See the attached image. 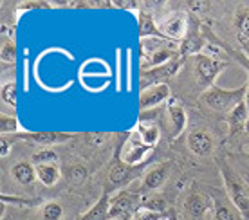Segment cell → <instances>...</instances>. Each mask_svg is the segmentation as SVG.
I'll list each match as a JSON object with an SVG mask.
<instances>
[{"label": "cell", "mask_w": 249, "mask_h": 220, "mask_svg": "<svg viewBox=\"0 0 249 220\" xmlns=\"http://www.w3.org/2000/svg\"><path fill=\"white\" fill-rule=\"evenodd\" d=\"M148 170V161H144L143 164H137V166H130L121 161L119 157V148L116 146L114 152V163L110 164V168L107 171L105 183H103V191L112 197L123 189H128L136 179L143 175V171Z\"/></svg>", "instance_id": "obj_1"}, {"label": "cell", "mask_w": 249, "mask_h": 220, "mask_svg": "<svg viewBox=\"0 0 249 220\" xmlns=\"http://www.w3.org/2000/svg\"><path fill=\"white\" fill-rule=\"evenodd\" d=\"M218 166H220V175H222V181H224L226 191H228V197H230L231 204L240 211L244 220H249V189L246 186L242 179L235 173V170L231 168L228 163H222L218 161Z\"/></svg>", "instance_id": "obj_2"}, {"label": "cell", "mask_w": 249, "mask_h": 220, "mask_svg": "<svg viewBox=\"0 0 249 220\" xmlns=\"http://www.w3.org/2000/svg\"><path fill=\"white\" fill-rule=\"evenodd\" d=\"M244 100H246V85L240 88H231V90H224V88L213 85L212 88H208L206 92L200 94V101L206 107L222 114H230Z\"/></svg>", "instance_id": "obj_3"}, {"label": "cell", "mask_w": 249, "mask_h": 220, "mask_svg": "<svg viewBox=\"0 0 249 220\" xmlns=\"http://www.w3.org/2000/svg\"><path fill=\"white\" fill-rule=\"evenodd\" d=\"M230 65V62H220L206 54L193 56V72H195V83L200 88V94L215 85V80Z\"/></svg>", "instance_id": "obj_4"}, {"label": "cell", "mask_w": 249, "mask_h": 220, "mask_svg": "<svg viewBox=\"0 0 249 220\" xmlns=\"http://www.w3.org/2000/svg\"><path fill=\"white\" fill-rule=\"evenodd\" d=\"M208 45V27H200L199 20L195 18V15L190 13V20H188V31L186 36L179 42V56H197L200 54L204 47Z\"/></svg>", "instance_id": "obj_5"}, {"label": "cell", "mask_w": 249, "mask_h": 220, "mask_svg": "<svg viewBox=\"0 0 249 220\" xmlns=\"http://www.w3.org/2000/svg\"><path fill=\"white\" fill-rule=\"evenodd\" d=\"M9 141H25L29 145H38V146H54V145H63L69 143L76 137H81V134L76 132H60V130H40V132H18L15 135H7Z\"/></svg>", "instance_id": "obj_6"}, {"label": "cell", "mask_w": 249, "mask_h": 220, "mask_svg": "<svg viewBox=\"0 0 249 220\" xmlns=\"http://www.w3.org/2000/svg\"><path fill=\"white\" fill-rule=\"evenodd\" d=\"M143 193L141 191H132L123 189L110 197V215L114 220H128L137 209L141 208Z\"/></svg>", "instance_id": "obj_7"}, {"label": "cell", "mask_w": 249, "mask_h": 220, "mask_svg": "<svg viewBox=\"0 0 249 220\" xmlns=\"http://www.w3.org/2000/svg\"><path fill=\"white\" fill-rule=\"evenodd\" d=\"M184 63V58L177 56L174 58L172 62L164 63L161 67H156V69H146L139 72V85H141V90L148 87H154V85H162V83H168L170 78H174L179 69Z\"/></svg>", "instance_id": "obj_8"}, {"label": "cell", "mask_w": 249, "mask_h": 220, "mask_svg": "<svg viewBox=\"0 0 249 220\" xmlns=\"http://www.w3.org/2000/svg\"><path fill=\"white\" fill-rule=\"evenodd\" d=\"M170 98H172V90H170L168 83L144 88V90L139 92V100H137L139 112H148L152 108H157L161 103L168 101Z\"/></svg>", "instance_id": "obj_9"}, {"label": "cell", "mask_w": 249, "mask_h": 220, "mask_svg": "<svg viewBox=\"0 0 249 220\" xmlns=\"http://www.w3.org/2000/svg\"><path fill=\"white\" fill-rule=\"evenodd\" d=\"M143 63H141V70L146 69H156V67H161L164 63L172 62L174 58L179 56V45L172 42L168 45H161L157 49H152L148 52L143 54Z\"/></svg>", "instance_id": "obj_10"}, {"label": "cell", "mask_w": 249, "mask_h": 220, "mask_svg": "<svg viewBox=\"0 0 249 220\" xmlns=\"http://www.w3.org/2000/svg\"><path fill=\"white\" fill-rule=\"evenodd\" d=\"M166 112L170 118V137L177 139L181 137L182 132L186 130L188 114L186 108L182 107V103L177 98H170L168 105H166Z\"/></svg>", "instance_id": "obj_11"}, {"label": "cell", "mask_w": 249, "mask_h": 220, "mask_svg": "<svg viewBox=\"0 0 249 220\" xmlns=\"http://www.w3.org/2000/svg\"><path fill=\"white\" fill-rule=\"evenodd\" d=\"M170 177V163H157L152 164L146 173L143 177V183H141V193L146 191H156L162 186V184L168 181Z\"/></svg>", "instance_id": "obj_12"}, {"label": "cell", "mask_w": 249, "mask_h": 220, "mask_svg": "<svg viewBox=\"0 0 249 220\" xmlns=\"http://www.w3.org/2000/svg\"><path fill=\"white\" fill-rule=\"evenodd\" d=\"M215 208L213 206V199H208L206 195L199 193V191H192L190 195L184 199V211L192 220H202L208 211H212Z\"/></svg>", "instance_id": "obj_13"}, {"label": "cell", "mask_w": 249, "mask_h": 220, "mask_svg": "<svg viewBox=\"0 0 249 220\" xmlns=\"http://www.w3.org/2000/svg\"><path fill=\"white\" fill-rule=\"evenodd\" d=\"M188 148L192 150V153H195L197 157H208L212 155L213 148H215V141L208 132L204 130H197L188 135Z\"/></svg>", "instance_id": "obj_14"}, {"label": "cell", "mask_w": 249, "mask_h": 220, "mask_svg": "<svg viewBox=\"0 0 249 220\" xmlns=\"http://www.w3.org/2000/svg\"><path fill=\"white\" fill-rule=\"evenodd\" d=\"M159 29L161 33L164 34V38L168 40V42H181L182 38L186 36V31H188V22L181 17H172V18L164 20L159 24Z\"/></svg>", "instance_id": "obj_15"}, {"label": "cell", "mask_w": 249, "mask_h": 220, "mask_svg": "<svg viewBox=\"0 0 249 220\" xmlns=\"http://www.w3.org/2000/svg\"><path fill=\"white\" fill-rule=\"evenodd\" d=\"M137 33H139V38H148L152 36L154 40H166L164 34L159 29V24L156 22L154 15L150 11H139L137 15Z\"/></svg>", "instance_id": "obj_16"}, {"label": "cell", "mask_w": 249, "mask_h": 220, "mask_svg": "<svg viewBox=\"0 0 249 220\" xmlns=\"http://www.w3.org/2000/svg\"><path fill=\"white\" fill-rule=\"evenodd\" d=\"M76 220H114L112 215H110V195L103 191L100 199L96 201V204H92Z\"/></svg>", "instance_id": "obj_17"}, {"label": "cell", "mask_w": 249, "mask_h": 220, "mask_svg": "<svg viewBox=\"0 0 249 220\" xmlns=\"http://www.w3.org/2000/svg\"><path fill=\"white\" fill-rule=\"evenodd\" d=\"M230 197H222L220 193H213V220H244L240 211L233 204H228Z\"/></svg>", "instance_id": "obj_18"}, {"label": "cell", "mask_w": 249, "mask_h": 220, "mask_svg": "<svg viewBox=\"0 0 249 220\" xmlns=\"http://www.w3.org/2000/svg\"><path fill=\"white\" fill-rule=\"evenodd\" d=\"M249 119V110L246 101H242L240 105L233 108L230 114H228V126H230V135H235L240 130H246V125H248Z\"/></svg>", "instance_id": "obj_19"}, {"label": "cell", "mask_w": 249, "mask_h": 220, "mask_svg": "<svg viewBox=\"0 0 249 220\" xmlns=\"http://www.w3.org/2000/svg\"><path fill=\"white\" fill-rule=\"evenodd\" d=\"M134 130L137 132V135L141 137L144 145L150 146V148L157 146L159 139H161V128L154 121H139Z\"/></svg>", "instance_id": "obj_20"}, {"label": "cell", "mask_w": 249, "mask_h": 220, "mask_svg": "<svg viewBox=\"0 0 249 220\" xmlns=\"http://www.w3.org/2000/svg\"><path fill=\"white\" fill-rule=\"evenodd\" d=\"M11 177L22 186H27V184H33L36 181V166L33 163H25V161H20L11 168Z\"/></svg>", "instance_id": "obj_21"}, {"label": "cell", "mask_w": 249, "mask_h": 220, "mask_svg": "<svg viewBox=\"0 0 249 220\" xmlns=\"http://www.w3.org/2000/svg\"><path fill=\"white\" fill-rule=\"evenodd\" d=\"M60 175H62V170L58 163H51V164H40L36 166V177L38 181L44 184V186H54V184L60 181Z\"/></svg>", "instance_id": "obj_22"}, {"label": "cell", "mask_w": 249, "mask_h": 220, "mask_svg": "<svg viewBox=\"0 0 249 220\" xmlns=\"http://www.w3.org/2000/svg\"><path fill=\"white\" fill-rule=\"evenodd\" d=\"M0 58L4 65H15L17 62V44L11 36H2V45H0Z\"/></svg>", "instance_id": "obj_23"}, {"label": "cell", "mask_w": 249, "mask_h": 220, "mask_svg": "<svg viewBox=\"0 0 249 220\" xmlns=\"http://www.w3.org/2000/svg\"><path fill=\"white\" fill-rule=\"evenodd\" d=\"M235 29H237L238 40H242L244 44L249 42V9L237 11L235 15Z\"/></svg>", "instance_id": "obj_24"}, {"label": "cell", "mask_w": 249, "mask_h": 220, "mask_svg": "<svg viewBox=\"0 0 249 220\" xmlns=\"http://www.w3.org/2000/svg\"><path fill=\"white\" fill-rule=\"evenodd\" d=\"M18 119L15 114H2L0 116V134L2 135H15L18 134Z\"/></svg>", "instance_id": "obj_25"}, {"label": "cell", "mask_w": 249, "mask_h": 220, "mask_svg": "<svg viewBox=\"0 0 249 220\" xmlns=\"http://www.w3.org/2000/svg\"><path fill=\"white\" fill-rule=\"evenodd\" d=\"M141 208L150 209V211H156V213H166V211H168V204H166V201H164L162 197L148 195V197H143Z\"/></svg>", "instance_id": "obj_26"}, {"label": "cell", "mask_w": 249, "mask_h": 220, "mask_svg": "<svg viewBox=\"0 0 249 220\" xmlns=\"http://www.w3.org/2000/svg\"><path fill=\"white\" fill-rule=\"evenodd\" d=\"M0 199H2V204H11V206H18V208H35V206L42 204L40 199H25V197L6 195V193H2Z\"/></svg>", "instance_id": "obj_27"}, {"label": "cell", "mask_w": 249, "mask_h": 220, "mask_svg": "<svg viewBox=\"0 0 249 220\" xmlns=\"http://www.w3.org/2000/svg\"><path fill=\"white\" fill-rule=\"evenodd\" d=\"M42 217H44V220H62L63 206L56 201L47 202V204H44V208H42Z\"/></svg>", "instance_id": "obj_28"}, {"label": "cell", "mask_w": 249, "mask_h": 220, "mask_svg": "<svg viewBox=\"0 0 249 220\" xmlns=\"http://www.w3.org/2000/svg\"><path fill=\"white\" fill-rule=\"evenodd\" d=\"M2 101L11 108H17V82H6L2 85Z\"/></svg>", "instance_id": "obj_29"}, {"label": "cell", "mask_w": 249, "mask_h": 220, "mask_svg": "<svg viewBox=\"0 0 249 220\" xmlns=\"http://www.w3.org/2000/svg\"><path fill=\"white\" fill-rule=\"evenodd\" d=\"M31 163L35 166H40V164H51V163H58V153L53 150H40L33 155Z\"/></svg>", "instance_id": "obj_30"}, {"label": "cell", "mask_w": 249, "mask_h": 220, "mask_svg": "<svg viewBox=\"0 0 249 220\" xmlns=\"http://www.w3.org/2000/svg\"><path fill=\"white\" fill-rule=\"evenodd\" d=\"M69 181L72 184H81L85 179H87V168L85 166H81V164H74V166H71L69 171L65 173Z\"/></svg>", "instance_id": "obj_31"}, {"label": "cell", "mask_w": 249, "mask_h": 220, "mask_svg": "<svg viewBox=\"0 0 249 220\" xmlns=\"http://www.w3.org/2000/svg\"><path fill=\"white\" fill-rule=\"evenodd\" d=\"M168 211L166 213H156V211H150V209L139 208L128 220H164L168 219Z\"/></svg>", "instance_id": "obj_32"}, {"label": "cell", "mask_w": 249, "mask_h": 220, "mask_svg": "<svg viewBox=\"0 0 249 220\" xmlns=\"http://www.w3.org/2000/svg\"><path fill=\"white\" fill-rule=\"evenodd\" d=\"M22 11V9H33V7H53V4L51 2H22V4H18L17 6Z\"/></svg>", "instance_id": "obj_33"}, {"label": "cell", "mask_w": 249, "mask_h": 220, "mask_svg": "<svg viewBox=\"0 0 249 220\" xmlns=\"http://www.w3.org/2000/svg\"><path fill=\"white\" fill-rule=\"evenodd\" d=\"M0 146H2L0 155H2V157H7V153H9V150H11V141H9L7 135H2V139H0Z\"/></svg>", "instance_id": "obj_34"}, {"label": "cell", "mask_w": 249, "mask_h": 220, "mask_svg": "<svg viewBox=\"0 0 249 220\" xmlns=\"http://www.w3.org/2000/svg\"><path fill=\"white\" fill-rule=\"evenodd\" d=\"M114 7H119V9H139V2H112Z\"/></svg>", "instance_id": "obj_35"}, {"label": "cell", "mask_w": 249, "mask_h": 220, "mask_svg": "<svg viewBox=\"0 0 249 220\" xmlns=\"http://www.w3.org/2000/svg\"><path fill=\"white\" fill-rule=\"evenodd\" d=\"M246 105H248V110H249V80H248V83H246Z\"/></svg>", "instance_id": "obj_36"}, {"label": "cell", "mask_w": 249, "mask_h": 220, "mask_svg": "<svg viewBox=\"0 0 249 220\" xmlns=\"http://www.w3.org/2000/svg\"><path fill=\"white\" fill-rule=\"evenodd\" d=\"M168 219H170V220H179V219H177V215H175L174 211H172V209L168 211Z\"/></svg>", "instance_id": "obj_37"}, {"label": "cell", "mask_w": 249, "mask_h": 220, "mask_svg": "<svg viewBox=\"0 0 249 220\" xmlns=\"http://www.w3.org/2000/svg\"><path fill=\"white\" fill-rule=\"evenodd\" d=\"M246 132H249V119H248V125H246Z\"/></svg>", "instance_id": "obj_38"}, {"label": "cell", "mask_w": 249, "mask_h": 220, "mask_svg": "<svg viewBox=\"0 0 249 220\" xmlns=\"http://www.w3.org/2000/svg\"><path fill=\"white\" fill-rule=\"evenodd\" d=\"M164 220H170V219H164Z\"/></svg>", "instance_id": "obj_39"}]
</instances>
